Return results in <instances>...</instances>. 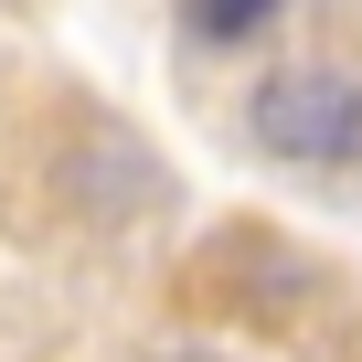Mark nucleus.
<instances>
[{"mask_svg":"<svg viewBox=\"0 0 362 362\" xmlns=\"http://www.w3.org/2000/svg\"><path fill=\"white\" fill-rule=\"evenodd\" d=\"M245 128L288 170H351L362 160V75L351 64H277V75H256Z\"/></svg>","mask_w":362,"mask_h":362,"instance_id":"1","label":"nucleus"},{"mask_svg":"<svg viewBox=\"0 0 362 362\" xmlns=\"http://www.w3.org/2000/svg\"><path fill=\"white\" fill-rule=\"evenodd\" d=\"M267 11H277V0H192L203 33H267Z\"/></svg>","mask_w":362,"mask_h":362,"instance_id":"2","label":"nucleus"}]
</instances>
